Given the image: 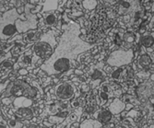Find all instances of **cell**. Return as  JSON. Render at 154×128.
Wrapping results in <instances>:
<instances>
[{
	"instance_id": "obj_15",
	"label": "cell",
	"mask_w": 154,
	"mask_h": 128,
	"mask_svg": "<svg viewBox=\"0 0 154 128\" xmlns=\"http://www.w3.org/2000/svg\"><path fill=\"white\" fill-rule=\"evenodd\" d=\"M102 126H103L102 123H100L98 120H93V119L86 120L80 124V127H102Z\"/></svg>"
},
{
	"instance_id": "obj_4",
	"label": "cell",
	"mask_w": 154,
	"mask_h": 128,
	"mask_svg": "<svg viewBox=\"0 0 154 128\" xmlns=\"http://www.w3.org/2000/svg\"><path fill=\"white\" fill-rule=\"evenodd\" d=\"M15 96V97H35L37 96V91L35 89L32 88L28 83L22 80H17L9 84L4 97Z\"/></svg>"
},
{
	"instance_id": "obj_3",
	"label": "cell",
	"mask_w": 154,
	"mask_h": 128,
	"mask_svg": "<svg viewBox=\"0 0 154 128\" xmlns=\"http://www.w3.org/2000/svg\"><path fill=\"white\" fill-rule=\"evenodd\" d=\"M20 18H25L20 15L16 8H12L0 17V40H7L18 33L16 28V20Z\"/></svg>"
},
{
	"instance_id": "obj_14",
	"label": "cell",
	"mask_w": 154,
	"mask_h": 128,
	"mask_svg": "<svg viewBox=\"0 0 154 128\" xmlns=\"http://www.w3.org/2000/svg\"><path fill=\"white\" fill-rule=\"evenodd\" d=\"M95 98L92 95H90L87 98V103L85 105V110L88 112H94L96 110V105H95Z\"/></svg>"
},
{
	"instance_id": "obj_10",
	"label": "cell",
	"mask_w": 154,
	"mask_h": 128,
	"mask_svg": "<svg viewBox=\"0 0 154 128\" xmlns=\"http://www.w3.org/2000/svg\"><path fill=\"white\" fill-rule=\"evenodd\" d=\"M137 93L141 101H145L147 98L153 95V82L149 81L141 84L137 90Z\"/></svg>"
},
{
	"instance_id": "obj_6",
	"label": "cell",
	"mask_w": 154,
	"mask_h": 128,
	"mask_svg": "<svg viewBox=\"0 0 154 128\" xmlns=\"http://www.w3.org/2000/svg\"><path fill=\"white\" fill-rule=\"evenodd\" d=\"M133 58H134V52L132 49L128 51L117 50L110 53V55L107 58V64L111 66L120 67L130 64Z\"/></svg>"
},
{
	"instance_id": "obj_7",
	"label": "cell",
	"mask_w": 154,
	"mask_h": 128,
	"mask_svg": "<svg viewBox=\"0 0 154 128\" xmlns=\"http://www.w3.org/2000/svg\"><path fill=\"white\" fill-rule=\"evenodd\" d=\"M75 86L70 82H62L54 88L55 96L60 101H69L74 97Z\"/></svg>"
},
{
	"instance_id": "obj_13",
	"label": "cell",
	"mask_w": 154,
	"mask_h": 128,
	"mask_svg": "<svg viewBox=\"0 0 154 128\" xmlns=\"http://www.w3.org/2000/svg\"><path fill=\"white\" fill-rule=\"evenodd\" d=\"M151 64H152L151 58L146 53L141 54L137 59V66L139 68H141V69H144V70H147V69L150 68Z\"/></svg>"
},
{
	"instance_id": "obj_16",
	"label": "cell",
	"mask_w": 154,
	"mask_h": 128,
	"mask_svg": "<svg viewBox=\"0 0 154 128\" xmlns=\"http://www.w3.org/2000/svg\"><path fill=\"white\" fill-rule=\"evenodd\" d=\"M57 16L54 13L46 14V15L45 16V24L47 26L54 25L55 23H57Z\"/></svg>"
},
{
	"instance_id": "obj_8",
	"label": "cell",
	"mask_w": 154,
	"mask_h": 128,
	"mask_svg": "<svg viewBox=\"0 0 154 128\" xmlns=\"http://www.w3.org/2000/svg\"><path fill=\"white\" fill-rule=\"evenodd\" d=\"M114 88L111 86L108 82H103L102 86L99 90V93H98V98H97V102L101 106H104L107 101L114 97Z\"/></svg>"
},
{
	"instance_id": "obj_1",
	"label": "cell",
	"mask_w": 154,
	"mask_h": 128,
	"mask_svg": "<svg viewBox=\"0 0 154 128\" xmlns=\"http://www.w3.org/2000/svg\"><path fill=\"white\" fill-rule=\"evenodd\" d=\"M80 29L78 23L69 22L57 46L41 68L50 76L61 75L72 67L77 56L93 47L79 37Z\"/></svg>"
},
{
	"instance_id": "obj_17",
	"label": "cell",
	"mask_w": 154,
	"mask_h": 128,
	"mask_svg": "<svg viewBox=\"0 0 154 128\" xmlns=\"http://www.w3.org/2000/svg\"><path fill=\"white\" fill-rule=\"evenodd\" d=\"M152 44H153V35L151 34L144 35L142 38V45L146 48H149L152 46Z\"/></svg>"
},
{
	"instance_id": "obj_12",
	"label": "cell",
	"mask_w": 154,
	"mask_h": 128,
	"mask_svg": "<svg viewBox=\"0 0 154 128\" xmlns=\"http://www.w3.org/2000/svg\"><path fill=\"white\" fill-rule=\"evenodd\" d=\"M125 108V102H121L119 99H115L113 102L109 106V111L112 112V114H118L121 111H123Z\"/></svg>"
},
{
	"instance_id": "obj_18",
	"label": "cell",
	"mask_w": 154,
	"mask_h": 128,
	"mask_svg": "<svg viewBox=\"0 0 154 128\" xmlns=\"http://www.w3.org/2000/svg\"><path fill=\"white\" fill-rule=\"evenodd\" d=\"M20 116L21 117H24V118H28V117H31L32 115V113L31 111V110L29 109H23V110H20Z\"/></svg>"
},
{
	"instance_id": "obj_5",
	"label": "cell",
	"mask_w": 154,
	"mask_h": 128,
	"mask_svg": "<svg viewBox=\"0 0 154 128\" xmlns=\"http://www.w3.org/2000/svg\"><path fill=\"white\" fill-rule=\"evenodd\" d=\"M139 0H118L116 12L119 16H124L125 22H128L133 20L135 13L139 10Z\"/></svg>"
},
{
	"instance_id": "obj_19",
	"label": "cell",
	"mask_w": 154,
	"mask_h": 128,
	"mask_svg": "<svg viewBox=\"0 0 154 128\" xmlns=\"http://www.w3.org/2000/svg\"><path fill=\"white\" fill-rule=\"evenodd\" d=\"M123 39L125 41H128V42H133L134 40H135V35L132 32H127V33L124 35Z\"/></svg>"
},
{
	"instance_id": "obj_11",
	"label": "cell",
	"mask_w": 154,
	"mask_h": 128,
	"mask_svg": "<svg viewBox=\"0 0 154 128\" xmlns=\"http://www.w3.org/2000/svg\"><path fill=\"white\" fill-rule=\"evenodd\" d=\"M93 116L96 118V120H98L100 123H102L103 124L104 123H108L112 118H113V114L109 110H100V111H97Z\"/></svg>"
},
{
	"instance_id": "obj_9",
	"label": "cell",
	"mask_w": 154,
	"mask_h": 128,
	"mask_svg": "<svg viewBox=\"0 0 154 128\" xmlns=\"http://www.w3.org/2000/svg\"><path fill=\"white\" fill-rule=\"evenodd\" d=\"M131 74H132L131 68L123 66L117 67L114 72L112 73V78L117 81H125L132 77Z\"/></svg>"
},
{
	"instance_id": "obj_2",
	"label": "cell",
	"mask_w": 154,
	"mask_h": 128,
	"mask_svg": "<svg viewBox=\"0 0 154 128\" xmlns=\"http://www.w3.org/2000/svg\"><path fill=\"white\" fill-rule=\"evenodd\" d=\"M57 35V32L51 30L40 36L38 41L32 48V65L37 64L43 59H47L50 57L57 44V38H55Z\"/></svg>"
}]
</instances>
